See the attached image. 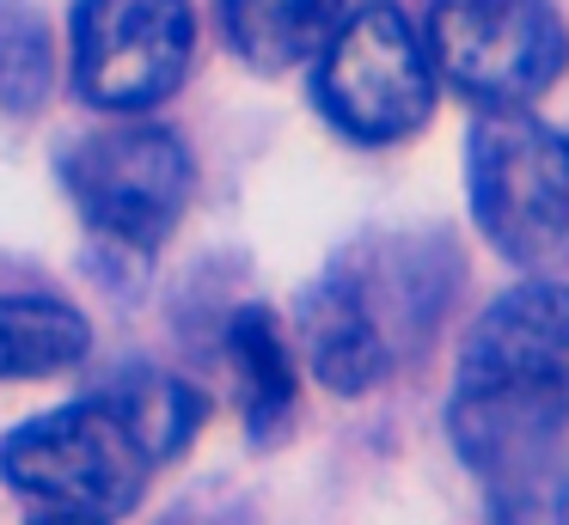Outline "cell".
<instances>
[{
	"mask_svg": "<svg viewBox=\"0 0 569 525\" xmlns=\"http://www.w3.org/2000/svg\"><path fill=\"white\" fill-rule=\"evenodd\" d=\"M92 349L87 317L68 300L0 293V378H50L80 366Z\"/></svg>",
	"mask_w": 569,
	"mask_h": 525,
	"instance_id": "obj_10",
	"label": "cell"
},
{
	"mask_svg": "<svg viewBox=\"0 0 569 525\" xmlns=\"http://www.w3.org/2000/svg\"><path fill=\"white\" fill-rule=\"evenodd\" d=\"M227 361L239 373V397H246V427L258 440H276L295 422V397H300V373H295V349H288L282 324L263 305H246L227 330Z\"/></svg>",
	"mask_w": 569,
	"mask_h": 525,
	"instance_id": "obj_9",
	"label": "cell"
},
{
	"mask_svg": "<svg viewBox=\"0 0 569 525\" xmlns=\"http://www.w3.org/2000/svg\"><path fill=\"white\" fill-rule=\"evenodd\" d=\"M312 98L349 141H405L435 110V61L398 7H361L331 24L312 68Z\"/></svg>",
	"mask_w": 569,
	"mask_h": 525,
	"instance_id": "obj_3",
	"label": "cell"
},
{
	"mask_svg": "<svg viewBox=\"0 0 569 525\" xmlns=\"http://www.w3.org/2000/svg\"><path fill=\"white\" fill-rule=\"evenodd\" d=\"M471 214L520 269L569 256V141L520 104H483L466 141Z\"/></svg>",
	"mask_w": 569,
	"mask_h": 525,
	"instance_id": "obj_2",
	"label": "cell"
},
{
	"mask_svg": "<svg viewBox=\"0 0 569 525\" xmlns=\"http://www.w3.org/2000/svg\"><path fill=\"white\" fill-rule=\"evenodd\" d=\"M68 195L117 244H160L190 202V153L160 122H111L68 153Z\"/></svg>",
	"mask_w": 569,
	"mask_h": 525,
	"instance_id": "obj_7",
	"label": "cell"
},
{
	"mask_svg": "<svg viewBox=\"0 0 569 525\" xmlns=\"http://www.w3.org/2000/svg\"><path fill=\"white\" fill-rule=\"evenodd\" d=\"M104 397L117 403V415L129 422V434L141 440L153 464L178 458L190 446V434L202 427V397L172 373H123Z\"/></svg>",
	"mask_w": 569,
	"mask_h": 525,
	"instance_id": "obj_12",
	"label": "cell"
},
{
	"mask_svg": "<svg viewBox=\"0 0 569 525\" xmlns=\"http://www.w3.org/2000/svg\"><path fill=\"white\" fill-rule=\"evenodd\" d=\"M197 49L190 0H80L74 80L92 110L136 117L178 92Z\"/></svg>",
	"mask_w": 569,
	"mask_h": 525,
	"instance_id": "obj_6",
	"label": "cell"
},
{
	"mask_svg": "<svg viewBox=\"0 0 569 525\" xmlns=\"http://www.w3.org/2000/svg\"><path fill=\"white\" fill-rule=\"evenodd\" d=\"M569 427V287L520 281L471 324L459 349L447 440L478 476L502 483L563 440Z\"/></svg>",
	"mask_w": 569,
	"mask_h": 525,
	"instance_id": "obj_1",
	"label": "cell"
},
{
	"mask_svg": "<svg viewBox=\"0 0 569 525\" xmlns=\"http://www.w3.org/2000/svg\"><path fill=\"white\" fill-rule=\"evenodd\" d=\"M422 43L435 80L478 104H527L569 61L563 19L545 0H435Z\"/></svg>",
	"mask_w": 569,
	"mask_h": 525,
	"instance_id": "obj_5",
	"label": "cell"
},
{
	"mask_svg": "<svg viewBox=\"0 0 569 525\" xmlns=\"http://www.w3.org/2000/svg\"><path fill=\"white\" fill-rule=\"evenodd\" d=\"M153 458L141 452V440L129 434V422L117 415L111 397H80L62 410L19 422L0 440V476L19 495H38L50 507H80V513H129L148 488Z\"/></svg>",
	"mask_w": 569,
	"mask_h": 525,
	"instance_id": "obj_4",
	"label": "cell"
},
{
	"mask_svg": "<svg viewBox=\"0 0 569 525\" xmlns=\"http://www.w3.org/2000/svg\"><path fill=\"white\" fill-rule=\"evenodd\" d=\"M490 525H569V471H520L490 495Z\"/></svg>",
	"mask_w": 569,
	"mask_h": 525,
	"instance_id": "obj_14",
	"label": "cell"
},
{
	"mask_svg": "<svg viewBox=\"0 0 569 525\" xmlns=\"http://www.w3.org/2000/svg\"><path fill=\"white\" fill-rule=\"evenodd\" d=\"M300 354L312 378L337 397H361L392 373V336L380 324V300L356 269H331L300 300Z\"/></svg>",
	"mask_w": 569,
	"mask_h": 525,
	"instance_id": "obj_8",
	"label": "cell"
},
{
	"mask_svg": "<svg viewBox=\"0 0 569 525\" xmlns=\"http://www.w3.org/2000/svg\"><path fill=\"white\" fill-rule=\"evenodd\" d=\"M50 31L26 7H0V110H38L50 92Z\"/></svg>",
	"mask_w": 569,
	"mask_h": 525,
	"instance_id": "obj_13",
	"label": "cell"
},
{
	"mask_svg": "<svg viewBox=\"0 0 569 525\" xmlns=\"http://www.w3.org/2000/svg\"><path fill=\"white\" fill-rule=\"evenodd\" d=\"M337 7L343 0H221V24L251 68L282 73L331 37Z\"/></svg>",
	"mask_w": 569,
	"mask_h": 525,
	"instance_id": "obj_11",
	"label": "cell"
},
{
	"mask_svg": "<svg viewBox=\"0 0 569 525\" xmlns=\"http://www.w3.org/2000/svg\"><path fill=\"white\" fill-rule=\"evenodd\" d=\"M31 525H111L104 513H80V507H50L43 519H31Z\"/></svg>",
	"mask_w": 569,
	"mask_h": 525,
	"instance_id": "obj_15",
	"label": "cell"
}]
</instances>
